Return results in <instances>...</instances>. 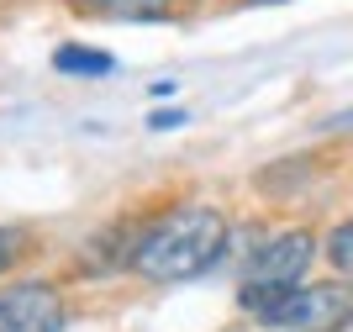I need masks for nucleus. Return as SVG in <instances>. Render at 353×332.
<instances>
[{
    "mask_svg": "<svg viewBox=\"0 0 353 332\" xmlns=\"http://www.w3.org/2000/svg\"><path fill=\"white\" fill-rule=\"evenodd\" d=\"M221 248H227V217L216 206H179L174 217H163L153 232H143L132 269L159 285H174V280L206 275L221 259Z\"/></svg>",
    "mask_w": 353,
    "mask_h": 332,
    "instance_id": "nucleus-1",
    "label": "nucleus"
},
{
    "mask_svg": "<svg viewBox=\"0 0 353 332\" xmlns=\"http://www.w3.org/2000/svg\"><path fill=\"white\" fill-rule=\"evenodd\" d=\"M311 253H316V237H311L306 227H295V232H285V237H274V243H264L253 253L248 275H243V306H248L253 317H259L264 306H274L290 285H301V275L311 269Z\"/></svg>",
    "mask_w": 353,
    "mask_h": 332,
    "instance_id": "nucleus-2",
    "label": "nucleus"
},
{
    "mask_svg": "<svg viewBox=\"0 0 353 332\" xmlns=\"http://www.w3.org/2000/svg\"><path fill=\"white\" fill-rule=\"evenodd\" d=\"M259 322L290 332H338L353 322V285H306V290L290 285L274 306L259 311Z\"/></svg>",
    "mask_w": 353,
    "mask_h": 332,
    "instance_id": "nucleus-3",
    "label": "nucleus"
},
{
    "mask_svg": "<svg viewBox=\"0 0 353 332\" xmlns=\"http://www.w3.org/2000/svg\"><path fill=\"white\" fill-rule=\"evenodd\" d=\"M69 311H63L53 285H11L0 290V332H63Z\"/></svg>",
    "mask_w": 353,
    "mask_h": 332,
    "instance_id": "nucleus-4",
    "label": "nucleus"
},
{
    "mask_svg": "<svg viewBox=\"0 0 353 332\" xmlns=\"http://www.w3.org/2000/svg\"><path fill=\"white\" fill-rule=\"evenodd\" d=\"M53 64H59L63 74H111V69H117V58H111V53H90V48H59Z\"/></svg>",
    "mask_w": 353,
    "mask_h": 332,
    "instance_id": "nucleus-5",
    "label": "nucleus"
},
{
    "mask_svg": "<svg viewBox=\"0 0 353 332\" xmlns=\"http://www.w3.org/2000/svg\"><path fill=\"white\" fill-rule=\"evenodd\" d=\"M90 11H105V16H137V21H159L163 16V0H79Z\"/></svg>",
    "mask_w": 353,
    "mask_h": 332,
    "instance_id": "nucleus-6",
    "label": "nucleus"
},
{
    "mask_svg": "<svg viewBox=\"0 0 353 332\" xmlns=\"http://www.w3.org/2000/svg\"><path fill=\"white\" fill-rule=\"evenodd\" d=\"M27 248H32V232L27 227H0V275L27 259Z\"/></svg>",
    "mask_w": 353,
    "mask_h": 332,
    "instance_id": "nucleus-7",
    "label": "nucleus"
},
{
    "mask_svg": "<svg viewBox=\"0 0 353 332\" xmlns=\"http://www.w3.org/2000/svg\"><path fill=\"white\" fill-rule=\"evenodd\" d=\"M327 259H332V269H343V275H353V217L343 222L332 237H327Z\"/></svg>",
    "mask_w": 353,
    "mask_h": 332,
    "instance_id": "nucleus-8",
    "label": "nucleus"
},
{
    "mask_svg": "<svg viewBox=\"0 0 353 332\" xmlns=\"http://www.w3.org/2000/svg\"><path fill=\"white\" fill-rule=\"evenodd\" d=\"M179 121H185V116H179V111H159V116H153V121H148V127H153V132H163V127H179Z\"/></svg>",
    "mask_w": 353,
    "mask_h": 332,
    "instance_id": "nucleus-9",
    "label": "nucleus"
},
{
    "mask_svg": "<svg viewBox=\"0 0 353 332\" xmlns=\"http://www.w3.org/2000/svg\"><path fill=\"white\" fill-rule=\"evenodd\" d=\"M248 6H280V0H248Z\"/></svg>",
    "mask_w": 353,
    "mask_h": 332,
    "instance_id": "nucleus-10",
    "label": "nucleus"
}]
</instances>
